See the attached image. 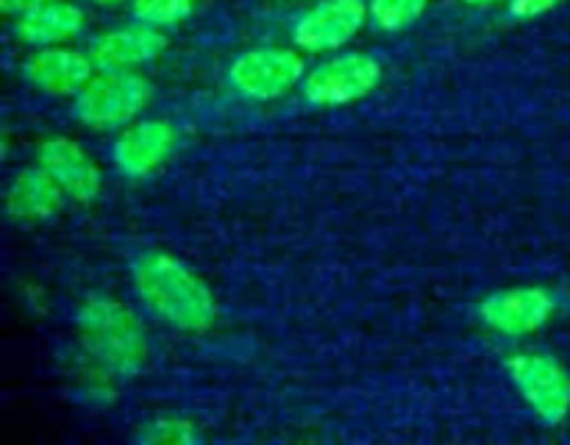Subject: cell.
I'll return each instance as SVG.
<instances>
[{
    "mask_svg": "<svg viewBox=\"0 0 570 445\" xmlns=\"http://www.w3.org/2000/svg\"><path fill=\"white\" fill-rule=\"evenodd\" d=\"M134 284L142 304L173 328L206 332L215 326L217 300L209 284L176 256L161 250L139 256L134 265Z\"/></svg>",
    "mask_w": 570,
    "mask_h": 445,
    "instance_id": "1",
    "label": "cell"
},
{
    "mask_svg": "<svg viewBox=\"0 0 570 445\" xmlns=\"http://www.w3.org/2000/svg\"><path fill=\"white\" fill-rule=\"evenodd\" d=\"M78 339L83 356L115 376H137L148 362V337L142 323L122 300L89 295L78 306Z\"/></svg>",
    "mask_w": 570,
    "mask_h": 445,
    "instance_id": "2",
    "label": "cell"
},
{
    "mask_svg": "<svg viewBox=\"0 0 570 445\" xmlns=\"http://www.w3.org/2000/svg\"><path fill=\"white\" fill-rule=\"evenodd\" d=\"M150 103V83L131 70H100L76 95V117L89 128L131 122Z\"/></svg>",
    "mask_w": 570,
    "mask_h": 445,
    "instance_id": "3",
    "label": "cell"
},
{
    "mask_svg": "<svg viewBox=\"0 0 570 445\" xmlns=\"http://www.w3.org/2000/svg\"><path fill=\"white\" fill-rule=\"evenodd\" d=\"M507 370L529 409L549 426H560L570 415V376L554 356L518 350L507 359Z\"/></svg>",
    "mask_w": 570,
    "mask_h": 445,
    "instance_id": "4",
    "label": "cell"
},
{
    "mask_svg": "<svg viewBox=\"0 0 570 445\" xmlns=\"http://www.w3.org/2000/svg\"><path fill=\"white\" fill-rule=\"evenodd\" d=\"M382 81V65L367 53H343L304 76V98L315 106H345L367 98Z\"/></svg>",
    "mask_w": 570,
    "mask_h": 445,
    "instance_id": "5",
    "label": "cell"
},
{
    "mask_svg": "<svg viewBox=\"0 0 570 445\" xmlns=\"http://www.w3.org/2000/svg\"><path fill=\"white\" fill-rule=\"evenodd\" d=\"M228 78L245 98L273 100L304 81V59L295 50L284 48L248 50L234 59Z\"/></svg>",
    "mask_w": 570,
    "mask_h": 445,
    "instance_id": "6",
    "label": "cell"
},
{
    "mask_svg": "<svg viewBox=\"0 0 570 445\" xmlns=\"http://www.w3.org/2000/svg\"><path fill=\"white\" fill-rule=\"evenodd\" d=\"M371 6L362 0H323L295 26V44L306 53H328L348 44L365 26Z\"/></svg>",
    "mask_w": 570,
    "mask_h": 445,
    "instance_id": "7",
    "label": "cell"
},
{
    "mask_svg": "<svg viewBox=\"0 0 570 445\" xmlns=\"http://www.w3.org/2000/svg\"><path fill=\"white\" fill-rule=\"evenodd\" d=\"M37 165L50 172L67 192V198H72L76 204H92L104 189V172L76 139H42L37 148Z\"/></svg>",
    "mask_w": 570,
    "mask_h": 445,
    "instance_id": "8",
    "label": "cell"
},
{
    "mask_svg": "<svg viewBox=\"0 0 570 445\" xmlns=\"http://www.w3.org/2000/svg\"><path fill=\"white\" fill-rule=\"evenodd\" d=\"M484 326L504 337H527L554 315V298L543 287H515L490 295L479 309Z\"/></svg>",
    "mask_w": 570,
    "mask_h": 445,
    "instance_id": "9",
    "label": "cell"
},
{
    "mask_svg": "<svg viewBox=\"0 0 570 445\" xmlns=\"http://www.w3.org/2000/svg\"><path fill=\"white\" fill-rule=\"evenodd\" d=\"M178 142V131L167 120H145L128 126L115 142V161L126 176H150L167 161Z\"/></svg>",
    "mask_w": 570,
    "mask_h": 445,
    "instance_id": "10",
    "label": "cell"
},
{
    "mask_svg": "<svg viewBox=\"0 0 570 445\" xmlns=\"http://www.w3.org/2000/svg\"><path fill=\"white\" fill-rule=\"evenodd\" d=\"M26 78L45 95H78L87 87L89 78L95 76L92 56H83L70 48H39L31 59L26 61Z\"/></svg>",
    "mask_w": 570,
    "mask_h": 445,
    "instance_id": "11",
    "label": "cell"
},
{
    "mask_svg": "<svg viewBox=\"0 0 570 445\" xmlns=\"http://www.w3.org/2000/svg\"><path fill=\"white\" fill-rule=\"evenodd\" d=\"M167 37L154 26L120 28L109 31L92 44V61L100 70H134L139 65H148L156 56L165 53Z\"/></svg>",
    "mask_w": 570,
    "mask_h": 445,
    "instance_id": "12",
    "label": "cell"
},
{
    "mask_svg": "<svg viewBox=\"0 0 570 445\" xmlns=\"http://www.w3.org/2000/svg\"><path fill=\"white\" fill-rule=\"evenodd\" d=\"M65 198L67 192L56 184V178L37 165L11 178L9 192H6V211L20 222L50 220L61 209Z\"/></svg>",
    "mask_w": 570,
    "mask_h": 445,
    "instance_id": "13",
    "label": "cell"
},
{
    "mask_svg": "<svg viewBox=\"0 0 570 445\" xmlns=\"http://www.w3.org/2000/svg\"><path fill=\"white\" fill-rule=\"evenodd\" d=\"M83 28V11L78 6L65 3V0H53V3L33 9L28 14L17 17L14 33L28 44L37 48H48V44L67 42L76 37Z\"/></svg>",
    "mask_w": 570,
    "mask_h": 445,
    "instance_id": "14",
    "label": "cell"
},
{
    "mask_svg": "<svg viewBox=\"0 0 570 445\" xmlns=\"http://www.w3.org/2000/svg\"><path fill=\"white\" fill-rule=\"evenodd\" d=\"M195 437H198L195 423L178 415L154 417L139 428V439L148 445H189L195 443Z\"/></svg>",
    "mask_w": 570,
    "mask_h": 445,
    "instance_id": "15",
    "label": "cell"
},
{
    "mask_svg": "<svg viewBox=\"0 0 570 445\" xmlns=\"http://www.w3.org/2000/svg\"><path fill=\"white\" fill-rule=\"evenodd\" d=\"M432 0H371V17L384 31L410 28L426 11Z\"/></svg>",
    "mask_w": 570,
    "mask_h": 445,
    "instance_id": "16",
    "label": "cell"
},
{
    "mask_svg": "<svg viewBox=\"0 0 570 445\" xmlns=\"http://www.w3.org/2000/svg\"><path fill=\"white\" fill-rule=\"evenodd\" d=\"M193 11V0H137L134 3V17L145 26L167 28L187 20Z\"/></svg>",
    "mask_w": 570,
    "mask_h": 445,
    "instance_id": "17",
    "label": "cell"
},
{
    "mask_svg": "<svg viewBox=\"0 0 570 445\" xmlns=\"http://www.w3.org/2000/svg\"><path fill=\"white\" fill-rule=\"evenodd\" d=\"M560 3H566V0H512L510 14L518 17V20H532V17L557 9Z\"/></svg>",
    "mask_w": 570,
    "mask_h": 445,
    "instance_id": "18",
    "label": "cell"
},
{
    "mask_svg": "<svg viewBox=\"0 0 570 445\" xmlns=\"http://www.w3.org/2000/svg\"><path fill=\"white\" fill-rule=\"evenodd\" d=\"M48 3H53V0H0V6H3L6 14H17V17L28 14V11H33V9H42V6H48Z\"/></svg>",
    "mask_w": 570,
    "mask_h": 445,
    "instance_id": "19",
    "label": "cell"
},
{
    "mask_svg": "<svg viewBox=\"0 0 570 445\" xmlns=\"http://www.w3.org/2000/svg\"><path fill=\"white\" fill-rule=\"evenodd\" d=\"M468 6H490V3H499V0H465Z\"/></svg>",
    "mask_w": 570,
    "mask_h": 445,
    "instance_id": "20",
    "label": "cell"
},
{
    "mask_svg": "<svg viewBox=\"0 0 570 445\" xmlns=\"http://www.w3.org/2000/svg\"><path fill=\"white\" fill-rule=\"evenodd\" d=\"M89 3H100V6H115V3H122V0H89Z\"/></svg>",
    "mask_w": 570,
    "mask_h": 445,
    "instance_id": "21",
    "label": "cell"
}]
</instances>
